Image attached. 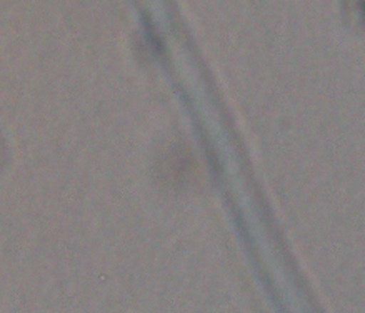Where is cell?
<instances>
[{
  "instance_id": "6da1fadb",
  "label": "cell",
  "mask_w": 365,
  "mask_h": 313,
  "mask_svg": "<svg viewBox=\"0 0 365 313\" xmlns=\"http://www.w3.org/2000/svg\"><path fill=\"white\" fill-rule=\"evenodd\" d=\"M359 7H360V12H362V16L365 17V0H359Z\"/></svg>"
}]
</instances>
